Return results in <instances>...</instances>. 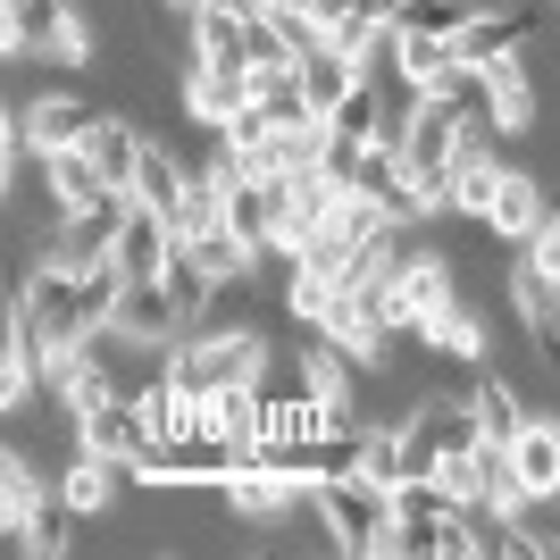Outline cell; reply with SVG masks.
Instances as JSON below:
<instances>
[{
  "mask_svg": "<svg viewBox=\"0 0 560 560\" xmlns=\"http://www.w3.org/2000/svg\"><path fill=\"white\" fill-rule=\"evenodd\" d=\"M34 43L59 68H101V25L75 9V0H34Z\"/></svg>",
  "mask_w": 560,
  "mask_h": 560,
  "instance_id": "cell-14",
  "label": "cell"
},
{
  "mask_svg": "<svg viewBox=\"0 0 560 560\" xmlns=\"http://www.w3.org/2000/svg\"><path fill=\"white\" fill-rule=\"evenodd\" d=\"M293 75H302V101H310V109L335 117V101H343L369 68H360V59H343V50H310V59H293Z\"/></svg>",
  "mask_w": 560,
  "mask_h": 560,
  "instance_id": "cell-25",
  "label": "cell"
},
{
  "mask_svg": "<svg viewBox=\"0 0 560 560\" xmlns=\"http://www.w3.org/2000/svg\"><path fill=\"white\" fill-rule=\"evenodd\" d=\"M468 401H477V427H486L493 444H511L518 427L536 419V410H527V385H518V376H477V385H468Z\"/></svg>",
  "mask_w": 560,
  "mask_h": 560,
  "instance_id": "cell-24",
  "label": "cell"
},
{
  "mask_svg": "<svg viewBox=\"0 0 560 560\" xmlns=\"http://www.w3.org/2000/svg\"><path fill=\"white\" fill-rule=\"evenodd\" d=\"M126 210H135V192H101L93 210H68V218H50V234H43V252H34V259L68 268V277L101 268V259L117 252V226H126Z\"/></svg>",
  "mask_w": 560,
  "mask_h": 560,
  "instance_id": "cell-4",
  "label": "cell"
},
{
  "mask_svg": "<svg viewBox=\"0 0 560 560\" xmlns=\"http://www.w3.org/2000/svg\"><path fill=\"white\" fill-rule=\"evenodd\" d=\"M552 210H560V201H552Z\"/></svg>",
  "mask_w": 560,
  "mask_h": 560,
  "instance_id": "cell-32",
  "label": "cell"
},
{
  "mask_svg": "<svg viewBox=\"0 0 560 560\" xmlns=\"http://www.w3.org/2000/svg\"><path fill=\"white\" fill-rule=\"evenodd\" d=\"M310 518L327 527L335 552L385 560V536H394V493L376 486V477H360V468H343V477H318V486H310Z\"/></svg>",
  "mask_w": 560,
  "mask_h": 560,
  "instance_id": "cell-2",
  "label": "cell"
},
{
  "mask_svg": "<svg viewBox=\"0 0 560 560\" xmlns=\"http://www.w3.org/2000/svg\"><path fill=\"white\" fill-rule=\"evenodd\" d=\"M252 109V75L243 68H210V59H185V75H176V117L185 126H226V117Z\"/></svg>",
  "mask_w": 560,
  "mask_h": 560,
  "instance_id": "cell-7",
  "label": "cell"
},
{
  "mask_svg": "<svg viewBox=\"0 0 560 560\" xmlns=\"http://www.w3.org/2000/svg\"><path fill=\"white\" fill-rule=\"evenodd\" d=\"M126 477H135L126 460H101V452H75V460L59 468V502H68L75 518H109V511H117V493H126Z\"/></svg>",
  "mask_w": 560,
  "mask_h": 560,
  "instance_id": "cell-17",
  "label": "cell"
},
{
  "mask_svg": "<svg viewBox=\"0 0 560 560\" xmlns=\"http://www.w3.org/2000/svg\"><path fill=\"white\" fill-rule=\"evenodd\" d=\"M18 109H25V135H34V160L93 142V126L109 117L101 101H84V93H34V101H18Z\"/></svg>",
  "mask_w": 560,
  "mask_h": 560,
  "instance_id": "cell-12",
  "label": "cell"
},
{
  "mask_svg": "<svg viewBox=\"0 0 560 560\" xmlns=\"http://www.w3.org/2000/svg\"><path fill=\"white\" fill-rule=\"evenodd\" d=\"M518 252H527V259H536V268H544V277H552V284H560V210H552V218H544V226H536V234H527V243H518Z\"/></svg>",
  "mask_w": 560,
  "mask_h": 560,
  "instance_id": "cell-31",
  "label": "cell"
},
{
  "mask_svg": "<svg viewBox=\"0 0 560 560\" xmlns=\"http://www.w3.org/2000/svg\"><path fill=\"white\" fill-rule=\"evenodd\" d=\"M502 176H511V135H493L486 117H468L460 151H452V167H444V210L486 218L493 192H502Z\"/></svg>",
  "mask_w": 560,
  "mask_h": 560,
  "instance_id": "cell-3",
  "label": "cell"
},
{
  "mask_svg": "<svg viewBox=\"0 0 560 560\" xmlns=\"http://www.w3.org/2000/svg\"><path fill=\"white\" fill-rule=\"evenodd\" d=\"M527 34H536V9H468L460 34H452V59L460 68H493V59L527 50Z\"/></svg>",
  "mask_w": 560,
  "mask_h": 560,
  "instance_id": "cell-13",
  "label": "cell"
},
{
  "mask_svg": "<svg viewBox=\"0 0 560 560\" xmlns=\"http://www.w3.org/2000/svg\"><path fill=\"white\" fill-rule=\"evenodd\" d=\"M68 427H75V452H101V460H126V468H135L142 452L160 444V427L142 419V401H135V394H93Z\"/></svg>",
  "mask_w": 560,
  "mask_h": 560,
  "instance_id": "cell-5",
  "label": "cell"
},
{
  "mask_svg": "<svg viewBox=\"0 0 560 560\" xmlns=\"http://www.w3.org/2000/svg\"><path fill=\"white\" fill-rule=\"evenodd\" d=\"M185 185H192V167L167 151V142H151L142 151V176H135V201H151V210H176L185 201Z\"/></svg>",
  "mask_w": 560,
  "mask_h": 560,
  "instance_id": "cell-27",
  "label": "cell"
},
{
  "mask_svg": "<svg viewBox=\"0 0 560 560\" xmlns=\"http://www.w3.org/2000/svg\"><path fill=\"white\" fill-rule=\"evenodd\" d=\"M486 75V126L493 135H511V142H527L544 126V101H536V75H527V50H511V59H493V68H477Z\"/></svg>",
  "mask_w": 560,
  "mask_h": 560,
  "instance_id": "cell-10",
  "label": "cell"
},
{
  "mask_svg": "<svg viewBox=\"0 0 560 560\" xmlns=\"http://www.w3.org/2000/svg\"><path fill=\"white\" fill-rule=\"evenodd\" d=\"M160 369L176 376V385H192V394H226V385H268V369H277V343L259 327H185L176 343L160 351Z\"/></svg>",
  "mask_w": 560,
  "mask_h": 560,
  "instance_id": "cell-1",
  "label": "cell"
},
{
  "mask_svg": "<svg viewBox=\"0 0 560 560\" xmlns=\"http://www.w3.org/2000/svg\"><path fill=\"white\" fill-rule=\"evenodd\" d=\"M410 335H419L427 351H444V360H486V343H493V318H486L477 302H468V293H452V302L435 310V318H419Z\"/></svg>",
  "mask_w": 560,
  "mask_h": 560,
  "instance_id": "cell-18",
  "label": "cell"
},
{
  "mask_svg": "<svg viewBox=\"0 0 560 560\" xmlns=\"http://www.w3.org/2000/svg\"><path fill=\"white\" fill-rule=\"evenodd\" d=\"M34 394H43V343H34V327H25V310L9 302V327H0V401L25 410Z\"/></svg>",
  "mask_w": 560,
  "mask_h": 560,
  "instance_id": "cell-21",
  "label": "cell"
},
{
  "mask_svg": "<svg viewBox=\"0 0 560 560\" xmlns=\"http://www.w3.org/2000/svg\"><path fill=\"white\" fill-rule=\"evenodd\" d=\"M68 502H50V511L43 518H34V527H25V536H9V544H18V552H43V560H59V552H68Z\"/></svg>",
  "mask_w": 560,
  "mask_h": 560,
  "instance_id": "cell-30",
  "label": "cell"
},
{
  "mask_svg": "<svg viewBox=\"0 0 560 560\" xmlns=\"http://www.w3.org/2000/svg\"><path fill=\"white\" fill-rule=\"evenodd\" d=\"M502 302H511V318H518V335L544 351L560 369V284L544 277L527 252H511V268H502Z\"/></svg>",
  "mask_w": 560,
  "mask_h": 560,
  "instance_id": "cell-6",
  "label": "cell"
},
{
  "mask_svg": "<svg viewBox=\"0 0 560 560\" xmlns=\"http://www.w3.org/2000/svg\"><path fill=\"white\" fill-rule=\"evenodd\" d=\"M101 192H117V185H109V167L93 160V142H75V151H50V160H43V201H50V218L93 210Z\"/></svg>",
  "mask_w": 560,
  "mask_h": 560,
  "instance_id": "cell-15",
  "label": "cell"
},
{
  "mask_svg": "<svg viewBox=\"0 0 560 560\" xmlns=\"http://www.w3.org/2000/svg\"><path fill=\"white\" fill-rule=\"evenodd\" d=\"M142 151H151V135H142V126H135V117H101V126H93V160L101 167H109V185L117 192H135V176H142Z\"/></svg>",
  "mask_w": 560,
  "mask_h": 560,
  "instance_id": "cell-23",
  "label": "cell"
},
{
  "mask_svg": "<svg viewBox=\"0 0 560 560\" xmlns=\"http://www.w3.org/2000/svg\"><path fill=\"white\" fill-rule=\"evenodd\" d=\"M452 293H460V252H410L394 268V318H401V335L419 327V318H435Z\"/></svg>",
  "mask_w": 560,
  "mask_h": 560,
  "instance_id": "cell-9",
  "label": "cell"
},
{
  "mask_svg": "<svg viewBox=\"0 0 560 560\" xmlns=\"http://www.w3.org/2000/svg\"><path fill=\"white\" fill-rule=\"evenodd\" d=\"M218 493H226V511H234V518H252V527H284V518L310 502L302 477H284V468H268V460H243Z\"/></svg>",
  "mask_w": 560,
  "mask_h": 560,
  "instance_id": "cell-8",
  "label": "cell"
},
{
  "mask_svg": "<svg viewBox=\"0 0 560 560\" xmlns=\"http://www.w3.org/2000/svg\"><path fill=\"white\" fill-rule=\"evenodd\" d=\"M176 243H185V234L167 226V210L135 201V210H126V226H117V268H126V277H160L167 259H176Z\"/></svg>",
  "mask_w": 560,
  "mask_h": 560,
  "instance_id": "cell-19",
  "label": "cell"
},
{
  "mask_svg": "<svg viewBox=\"0 0 560 560\" xmlns=\"http://www.w3.org/2000/svg\"><path fill=\"white\" fill-rule=\"evenodd\" d=\"M50 502H59V486L43 477V460L9 444V452H0V527H9V536H25V527L50 511Z\"/></svg>",
  "mask_w": 560,
  "mask_h": 560,
  "instance_id": "cell-16",
  "label": "cell"
},
{
  "mask_svg": "<svg viewBox=\"0 0 560 560\" xmlns=\"http://www.w3.org/2000/svg\"><path fill=\"white\" fill-rule=\"evenodd\" d=\"M435 477H444V493L460 502V511H477V502H486V468H477V452H452V460H435Z\"/></svg>",
  "mask_w": 560,
  "mask_h": 560,
  "instance_id": "cell-29",
  "label": "cell"
},
{
  "mask_svg": "<svg viewBox=\"0 0 560 560\" xmlns=\"http://www.w3.org/2000/svg\"><path fill=\"white\" fill-rule=\"evenodd\" d=\"M126 343L142 351H167L176 335H185V310H176V293H167V277H135L126 293H117V318H109Z\"/></svg>",
  "mask_w": 560,
  "mask_h": 560,
  "instance_id": "cell-11",
  "label": "cell"
},
{
  "mask_svg": "<svg viewBox=\"0 0 560 560\" xmlns=\"http://www.w3.org/2000/svg\"><path fill=\"white\" fill-rule=\"evenodd\" d=\"M360 477H376L385 493L410 477V452H401V419H394V427H360Z\"/></svg>",
  "mask_w": 560,
  "mask_h": 560,
  "instance_id": "cell-28",
  "label": "cell"
},
{
  "mask_svg": "<svg viewBox=\"0 0 560 560\" xmlns=\"http://www.w3.org/2000/svg\"><path fill=\"white\" fill-rule=\"evenodd\" d=\"M511 460H518V477H527V493H536V502H560V419H527L511 435Z\"/></svg>",
  "mask_w": 560,
  "mask_h": 560,
  "instance_id": "cell-22",
  "label": "cell"
},
{
  "mask_svg": "<svg viewBox=\"0 0 560 560\" xmlns=\"http://www.w3.org/2000/svg\"><path fill=\"white\" fill-rule=\"evenodd\" d=\"M160 277H167V293H176V310H185V327H210V302L226 293V284H218L210 268H201V259L185 252V243H176V259H167Z\"/></svg>",
  "mask_w": 560,
  "mask_h": 560,
  "instance_id": "cell-26",
  "label": "cell"
},
{
  "mask_svg": "<svg viewBox=\"0 0 560 560\" xmlns=\"http://www.w3.org/2000/svg\"><path fill=\"white\" fill-rule=\"evenodd\" d=\"M544 218H552V192H544V176H527V167H511V176H502V192H493V210H486V226L502 234V243H527V234L544 226Z\"/></svg>",
  "mask_w": 560,
  "mask_h": 560,
  "instance_id": "cell-20",
  "label": "cell"
}]
</instances>
